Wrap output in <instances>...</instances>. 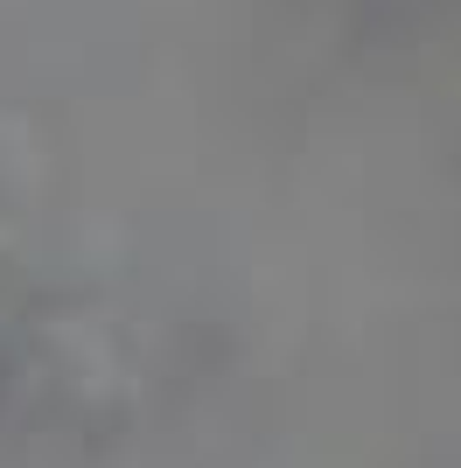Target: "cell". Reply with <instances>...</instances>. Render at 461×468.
<instances>
[{
    "mask_svg": "<svg viewBox=\"0 0 461 468\" xmlns=\"http://www.w3.org/2000/svg\"><path fill=\"white\" fill-rule=\"evenodd\" d=\"M15 301H21V238L0 217V308H15Z\"/></svg>",
    "mask_w": 461,
    "mask_h": 468,
    "instance_id": "2",
    "label": "cell"
},
{
    "mask_svg": "<svg viewBox=\"0 0 461 468\" xmlns=\"http://www.w3.org/2000/svg\"><path fill=\"white\" fill-rule=\"evenodd\" d=\"M126 406L113 343L77 314H28L0 350V412L21 427H98Z\"/></svg>",
    "mask_w": 461,
    "mask_h": 468,
    "instance_id": "1",
    "label": "cell"
}]
</instances>
